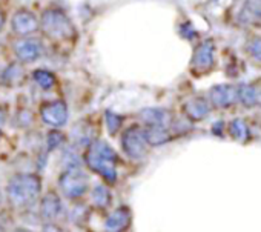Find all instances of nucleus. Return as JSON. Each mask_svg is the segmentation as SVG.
Instances as JSON below:
<instances>
[{
  "label": "nucleus",
  "mask_w": 261,
  "mask_h": 232,
  "mask_svg": "<svg viewBox=\"0 0 261 232\" xmlns=\"http://www.w3.org/2000/svg\"><path fill=\"white\" fill-rule=\"evenodd\" d=\"M86 165L101 175L108 183H115L117 180V154L103 140H95L89 145L86 152Z\"/></svg>",
  "instance_id": "1"
},
{
  "label": "nucleus",
  "mask_w": 261,
  "mask_h": 232,
  "mask_svg": "<svg viewBox=\"0 0 261 232\" xmlns=\"http://www.w3.org/2000/svg\"><path fill=\"white\" fill-rule=\"evenodd\" d=\"M7 191L8 198L13 204L23 206L33 203L39 197L42 191V183L40 178L34 174H19L11 178Z\"/></svg>",
  "instance_id": "2"
},
{
  "label": "nucleus",
  "mask_w": 261,
  "mask_h": 232,
  "mask_svg": "<svg viewBox=\"0 0 261 232\" xmlns=\"http://www.w3.org/2000/svg\"><path fill=\"white\" fill-rule=\"evenodd\" d=\"M40 28L45 33V36L53 40H66L74 34V27L69 17L63 11L54 8L46 10L42 14Z\"/></svg>",
  "instance_id": "3"
},
{
  "label": "nucleus",
  "mask_w": 261,
  "mask_h": 232,
  "mask_svg": "<svg viewBox=\"0 0 261 232\" xmlns=\"http://www.w3.org/2000/svg\"><path fill=\"white\" fill-rule=\"evenodd\" d=\"M59 186L68 198H79L86 194L89 180L79 166H68L66 171L60 175Z\"/></svg>",
  "instance_id": "4"
},
{
  "label": "nucleus",
  "mask_w": 261,
  "mask_h": 232,
  "mask_svg": "<svg viewBox=\"0 0 261 232\" xmlns=\"http://www.w3.org/2000/svg\"><path fill=\"white\" fill-rule=\"evenodd\" d=\"M148 140L145 136V131L139 126H130L124 131L121 139V148L130 159H143L148 152Z\"/></svg>",
  "instance_id": "5"
},
{
  "label": "nucleus",
  "mask_w": 261,
  "mask_h": 232,
  "mask_svg": "<svg viewBox=\"0 0 261 232\" xmlns=\"http://www.w3.org/2000/svg\"><path fill=\"white\" fill-rule=\"evenodd\" d=\"M11 28L13 31L20 36V37H28L39 31L40 28V20L36 17V14L30 10H19L11 20Z\"/></svg>",
  "instance_id": "6"
},
{
  "label": "nucleus",
  "mask_w": 261,
  "mask_h": 232,
  "mask_svg": "<svg viewBox=\"0 0 261 232\" xmlns=\"http://www.w3.org/2000/svg\"><path fill=\"white\" fill-rule=\"evenodd\" d=\"M40 117L49 126H54V128L63 126L68 120V108L63 101L46 103L40 109Z\"/></svg>",
  "instance_id": "7"
},
{
  "label": "nucleus",
  "mask_w": 261,
  "mask_h": 232,
  "mask_svg": "<svg viewBox=\"0 0 261 232\" xmlns=\"http://www.w3.org/2000/svg\"><path fill=\"white\" fill-rule=\"evenodd\" d=\"M214 57H215V46L212 40L203 42L197 49L192 57V69L197 74L207 72L211 66L214 65Z\"/></svg>",
  "instance_id": "8"
},
{
  "label": "nucleus",
  "mask_w": 261,
  "mask_h": 232,
  "mask_svg": "<svg viewBox=\"0 0 261 232\" xmlns=\"http://www.w3.org/2000/svg\"><path fill=\"white\" fill-rule=\"evenodd\" d=\"M17 59L23 63H33L42 56V43L37 39L25 37L14 45Z\"/></svg>",
  "instance_id": "9"
},
{
  "label": "nucleus",
  "mask_w": 261,
  "mask_h": 232,
  "mask_svg": "<svg viewBox=\"0 0 261 232\" xmlns=\"http://www.w3.org/2000/svg\"><path fill=\"white\" fill-rule=\"evenodd\" d=\"M238 98V89L232 85H217L209 91V100L215 108H229Z\"/></svg>",
  "instance_id": "10"
},
{
  "label": "nucleus",
  "mask_w": 261,
  "mask_h": 232,
  "mask_svg": "<svg viewBox=\"0 0 261 232\" xmlns=\"http://www.w3.org/2000/svg\"><path fill=\"white\" fill-rule=\"evenodd\" d=\"M129 223H130L129 209L126 206H120L106 218L105 229L106 232H123L124 229H127Z\"/></svg>",
  "instance_id": "11"
},
{
  "label": "nucleus",
  "mask_w": 261,
  "mask_h": 232,
  "mask_svg": "<svg viewBox=\"0 0 261 232\" xmlns=\"http://www.w3.org/2000/svg\"><path fill=\"white\" fill-rule=\"evenodd\" d=\"M140 117L148 126H165V128H168V125L172 120L171 112L166 109H160V108H146L142 111Z\"/></svg>",
  "instance_id": "12"
},
{
  "label": "nucleus",
  "mask_w": 261,
  "mask_h": 232,
  "mask_svg": "<svg viewBox=\"0 0 261 232\" xmlns=\"http://www.w3.org/2000/svg\"><path fill=\"white\" fill-rule=\"evenodd\" d=\"M183 109L188 115V119H191V120H203L209 114V105L200 97H194V98L188 100L185 103Z\"/></svg>",
  "instance_id": "13"
},
{
  "label": "nucleus",
  "mask_w": 261,
  "mask_h": 232,
  "mask_svg": "<svg viewBox=\"0 0 261 232\" xmlns=\"http://www.w3.org/2000/svg\"><path fill=\"white\" fill-rule=\"evenodd\" d=\"M62 211L60 198L56 192H48L40 203V214L45 220H54Z\"/></svg>",
  "instance_id": "14"
},
{
  "label": "nucleus",
  "mask_w": 261,
  "mask_h": 232,
  "mask_svg": "<svg viewBox=\"0 0 261 232\" xmlns=\"http://www.w3.org/2000/svg\"><path fill=\"white\" fill-rule=\"evenodd\" d=\"M146 140L151 146H160L172 139V134L165 126H148L145 131Z\"/></svg>",
  "instance_id": "15"
},
{
  "label": "nucleus",
  "mask_w": 261,
  "mask_h": 232,
  "mask_svg": "<svg viewBox=\"0 0 261 232\" xmlns=\"http://www.w3.org/2000/svg\"><path fill=\"white\" fill-rule=\"evenodd\" d=\"M240 19L247 23H259L261 20V0H246Z\"/></svg>",
  "instance_id": "16"
},
{
  "label": "nucleus",
  "mask_w": 261,
  "mask_h": 232,
  "mask_svg": "<svg viewBox=\"0 0 261 232\" xmlns=\"http://www.w3.org/2000/svg\"><path fill=\"white\" fill-rule=\"evenodd\" d=\"M238 100L244 105V106H255L259 101V95L261 92L258 91V88H255L253 85H240L238 88Z\"/></svg>",
  "instance_id": "17"
},
{
  "label": "nucleus",
  "mask_w": 261,
  "mask_h": 232,
  "mask_svg": "<svg viewBox=\"0 0 261 232\" xmlns=\"http://www.w3.org/2000/svg\"><path fill=\"white\" fill-rule=\"evenodd\" d=\"M33 77H34V82H36L42 89H49V88H53V86L56 85V77H54V74L49 72V71H46V69H37V71H34Z\"/></svg>",
  "instance_id": "18"
},
{
  "label": "nucleus",
  "mask_w": 261,
  "mask_h": 232,
  "mask_svg": "<svg viewBox=\"0 0 261 232\" xmlns=\"http://www.w3.org/2000/svg\"><path fill=\"white\" fill-rule=\"evenodd\" d=\"M229 133H230V136H232L235 140H238V142H246L247 137H249V130H247L246 123H244L243 120H240V119L230 122V125H229Z\"/></svg>",
  "instance_id": "19"
},
{
  "label": "nucleus",
  "mask_w": 261,
  "mask_h": 232,
  "mask_svg": "<svg viewBox=\"0 0 261 232\" xmlns=\"http://www.w3.org/2000/svg\"><path fill=\"white\" fill-rule=\"evenodd\" d=\"M92 201L100 206V208H106L111 203V194L108 191V188H105L103 185H97L92 191Z\"/></svg>",
  "instance_id": "20"
},
{
  "label": "nucleus",
  "mask_w": 261,
  "mask_h": 232,
  "mask_svg": "<svg viewBox=\"0 0 261 232\" xmlns=\"http://www.w3.org/2000/svg\"><path fill=\"white\" fill-rule=\"evenodd\" d=\"M121 123H123V120L120 115H117L115 112H111V111L106 112V125H108L109 134H112V136L117 134V131L121 128Z\"/></svg>",
  "instance_id": "21"
},
{
  "label": "nucleus",
  "mask_w": 261,
  "mask_h": 232,
  "mask_svg": "<svg viewBox=\"0 0 261 232\" xmlns=\"http://www.w3.org/2000/svg\"><path fill=\"white\" fill-rule=\"evenodd\" d=\"M8 83H13V82H16V83H19V82H22V79H23V71L17 66V65H11L7 71H5V77H4Z\"/></svg>",
  "instance_id": "22"
},
{
  "label": "nucleus",
  "mask_w": 261,
  "mask_h": 232,
  "mask_svg": "<svg viewBox=\"0 0 261 232\" xmlns=\"http://www.w3.org/2000/svg\"><path fill=\"white\" fill-rule=\"evenodd\" d=\"M65 140V137H63V134L62 133H59V131H53V133H49L48 134V148L49 149H56V148H59L60 145H62V142Z\"/></svg>",
  "instance_id": "23"
},
{
  "label": "nucleus",
  "mask_w": 261,
  "mask_h": 232,
  "mask_svg": "<svg viewBox=\"0 0 261 232\" xmlns=\"http://www.w3.org/2000/svg\"><path fill=\"white\" fill-rule=\"evenodd\" d=\"M249 53L255 60H258L261 63V37H255L249 43Z\"/></svg>",
  "instance_id": "24"
},
{
  "label": "nucleus",
  "mask_w": 261,
  "mask_h": 232,
  "mask_svg": "<svg viewBox=\"0 0 261 232\" xmlns=\"http://www.w3.org/2000/svg\"><path fill=\"white\" fill-rule=\"evenodd\" d=\"M43 232H63L57 224H53V223H48V224H45V227H43Z\"/></svg>",
  "instance_id": "25"
},
{
  "label": "nucleus",
  "mask_w": 261,
  "mask_h": 232,
  "mask_svg": "<svg viewBox=\"0 0 261 232\" xmlns=\"http://www.w3.org/2000/svg\"><path fill=\"white\" fill-rule=\"evenodd\" d=\"M4 25H5V14H4L2 10H0V30L4 28Z\"/></svg>",
  "instance_id": "26"
},
{
  "label": "nucleus",
  "mask_w": 261,
  "mask_h": 232,
  "mask_svg": "<svg viewBox=\"0 0 261 232\" xmlns=\"http://www.w3.org/2000/svg\"><path fill=\"white\" fill-rule=\"evenodd\" d=\"M14 232H33V230H28V229H16Z\"/></svg>",
  "instance_id": "27"
},
{
  "label": "nucleus",
  "mask_w": 261,
  "mask_h": 232,
  "mask_svg": "<svg viewBox=\"0 0 261 232\" xmlns=\"http://www.w3.org/2000/svg\"><path fill=\"white\" fill-rule=\"evenodd\" d=\"M0 201H2V191H0Z\"/></svg>",
  "instance_id": "28"
}]
</instances>
